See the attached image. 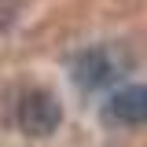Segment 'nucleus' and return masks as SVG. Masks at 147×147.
<instances>
[{
    "label": "nucleus",
    "mask_w": 147,
    "mask_h": 147,
    "mask_svg": "<svg viewBox=\"0 0 147 147\" xmlns=\"http://www.w3.org/2000/svg\"><path fill=\"white\" fill-rule=\"evenodd\" d=\"M125 70H129V55L118 44H92L85 52H77L70 63V77L81 92L107 88L118 77H125Z\"/></svg>",
    "instance_id": "1"
},
{
    "label": "nucleus",
    "mask_w": 147,
    "mask_h": 147,
    "mask_svg": "<svg viewBox=\"0 0 147 147\" xmlns=\"http://www.w3.org/2000/svg\"><path fill=\"white\" fill-rule=\"evenodd\" d=\"M103 118L114 125H147V85H125L107 99Z\"/></svg>",
    "instance_id": "3"
},
{
    "label": "nucleus",
    "mask_w": 147,
    "mask_h": 147,
    "mask_svg": "<svg viewBox=\"0 0 147 147\" xmlns=\"http://www.w3.org/2000/svg\"><path fill=\"white\" fill-rule=\"evenodd\" d=\"M18 129L26 132V136H52L55 129L63 125V107H59V99H55L52 92L44 88H30L22 99H18Z\"/></svg>",
    "instance_id": "2"
}]
</instances>
